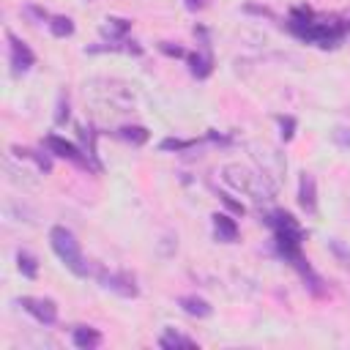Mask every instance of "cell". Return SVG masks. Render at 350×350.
Listing matches in <instances>:
<instances>
[{
  "label": "cell",
  "instance_id": "1",
  "mask_svg": "<svg viewBox=\"0 0 350 350\" xmlns=\"http://www.w3.org/2000/svg\"><path fill=\"white\" fill-rule=\"evenodd\" d=\"M287 27L290 33H295L301 41L306 44H317L323 49L328 46H336L345 33H347V25L339 22V19H325V16H314L309 8H293L290 19H287Z\"/></svg>",
  "mask_w": 350,
  "mask_h": 350
},
{
  "label": "cell",
  "instance_id": "2",
  "mask_svg": "<svg viewBox=\"0 0 350 350\" xmlns=\"http://www.w3.org/2000/svg\"><path fill=\"white\" fill-rule=\"evenodd\" d=\"M221 175H224V180H227L232 189L243 191L246 197H252V200L260 202V205L273 197V186L265 180L262 172H254V170L241 167V164H224V167H221Z\"/></svg>",
  "mask_w": 350,
  "mask_h": 350
},
{
  "label": "cell",
  "instance_id": "3",
  "mask_svg": "<svg viewBox=\"0 0 350 350\" xmlns=\"http://www.w3.org/2000/svg\"><path fill=\"white\" fill-rule=\"evenodd\" d=\"M49 243H52V252L60 257V262L74 273V276H88L90 268H88V260L79 249V241L74 238L71 230H66L63 224H55L49 230Z\"/></svg>",
  "mask_w": 350,
  "mask_h": 350
},
{
  "label": "cell",
  "instance_id": "4",
  "mask_svg": "<svg viewBox=\"0 0 350 350\" xmlns=\"http://www.w3.org/2000/svg\"><path fill=\"white\" fill-rule=\"evenodd\" d=\"M249 150H252L254 161L260 164L257 172H262L265 180L276 189V175L284 172V159H282V153H279L276 148H271V145H249Z\"/></svg>",
  "mask_w": 350,
  "mask_h": 350
},
{
  "label": "cell",
  "instance_id": "5",
  "mask_svg": "<svg viewBox=\"0 0 350 350\" xmlns=\"http://www.w3.org/2000/svg\"><path fill=\"white\" fill-rule=\"evenodd\" d=\"M44 148H46L49 153L60 156V159H68V161H74L77 167L93 170V164H90L88 153H85V150H79L74 142H66V139H63V137H57V134H49V137H44Z\"/></svg>",
  "mask_w": 350,
  "mask_h": 350
},
{
  "label": "cell",
  "instance_id": "6",
  "mask_svg": "<svg viewBox=\"0 0 350 350\" xmlns=\"http://www.w3.org/2000/svg\"><path fill=\"white\" fill-rule=\"evenodd\" d=\"M16 304H19L27 314H33L41 325H52V323L57 320V306H55L52 298H33V295H25V298H19Z\"/></svg>",
  "mask_w": 350,
  "mask_h": 350
},
{
  "label": "cell",
  "instance_id": "7",
  "mask_svg": "<svg viewBox=\"0 0 350 350\" xmlns=\"http://www.w3.org/2000/svg\"><path fill=\"white\" fill-rule=\"evenodd\" d=\"M8 52H11V66H14L16 74H19V71H27V68L36 63L33 49H30L22 38H16L14 33H8Z\"/></svg>",
  "mask_w": 350,
  "mask_h": 350
},
{
  "label": "cell",
  "instance_id": "8",
  "mask_svg": "<svg viewBox=\"0 0 350 350\" xmlns=\"http://www.w3.org/2000/svg\"><path fill=\"white\" fill-rule=\"evenodd\" d=\"M98 282H101V287H107V290H112V293H118V295H123V298H134V295L139 293L137 284H134V279L126 276V273H107V271H98Z\"/></svg>",
  "mask_w": 350,
  "mask_h": 350
},
{
  "label": "cell",
  "instance_id": "9",
  "mask_svg": "<svg viewBox=\"0 0 350 350\" xmlns=\"http://www.w3.org/2000/svg\"><path fill=\"white\" fill-rule=\"evenodd\" d=\"M298 205L309 216L317 213V183H314V178L309 172H301V178H298Z\"/></svg>",
  "mask_w": 350,
  "mask_h": 350
},
{
  "label": "cell",
  "instance_id": "10",
  "mask_svg": "<svg viewBox=\"0 0 350 350\" xmlns=\"http://www.w3.org/2000/svg\"><path fill=\"white\" fill-rule=\"evenodd\" d=\"M211 219H213V232H216V238H219V241L232 243V241L238 238V224H235L227 213H213Z\"/></svg>",
  "mask_w": 350,
  "mask_h": 350
},
{
  "label": "cell",
  "instance_id": "11",
  "mask_svg": "<svg viewBox=\"0 0 350 350\" xmlns=\"http://www.w3.org/2000/svg\"><path fill=\"white\" fill-rule=\"evenodd\" d=\"M178 304L191 317H211L213 314V306L205 298H197V295H183V298H178Z\"/></svg>",
  "mask_w": 350,
  "mask_h": 350
},
{
  "label": "cell",
  "instance_id": "12",
  "mask_svg": "<svg viewBox=\"0 0 350 350\" xmlns=\"http://www.w3.org/2000/svg\"><path fill=\"white\" fill-rule=\"evenodd\" d=\"M71 339H74V345L79 350H93V347L101 345V334L96 328H88V325H77L74 334H71Z\"/></svg>",
  "mask_w": 350,
  "mask_h": 350
},
{
  "label": "cell",
  "instance_id": "13",
  "mask_svg": "<svg viewBox=\"0 0 350 350\" xmlns=\"http://www.w3.org/2000/svg\"><path fill=\"white\" fill-rule=\"evenodd\" d=\"M159 345H161L164 350H175V347H197V342H194V339H189V336L178 334L175 328H167V331L161 334Z\"/></svg>",
  "mask_w": 350,
  "mask_h": 350
},
{
  "label": "cell",
  "instance_id": "14",
  "mask_svg": "<svg viewBox=\"0 0 350 350\" xmlns=\"http://www.w3.org/2000/svg\"><path fill=\"white\" fill-rule=\"evenodd\" d=\"M189 63H191V74H194L197 79H205V77L213 71V60H211L208 49H205V52H194V55L189 57Z\"/></svg>",
  "mask_w": 350,
  "mask_h": 350
},
{
  "label": "cell",
  "instance_id": "15",
  "mask_svg": "<svg viewBox=\"0 0 350 350\" xmlns=\"http://www.w3.org/2000/svg\"><path fill=\"white\" fill-rule=\"evenodd\" d=\"M101 33L109 36V41H120V38L129 33V22H126V19H115V16H109V19H104Z\"/></svg>",
  "mask_w": 350,
  "mask_h": 350
},
{
  "label": "cell",
  "instance_id": "16",
  "mask_svg": "<svg viewBox=\"0 0 350 350\" xmlns=\"http://www.w3.org/2000/svg\"><path fill=\"white\" fill-rule=\"evenodd\" d=\"M49 30H52V36H57V38H66V36H71L74 33V22L68 19V16H49Z\"/></svg>",
  "mask_w": 350,
  "mask_h": 350
},
{
  "label": "cell",
  "instance_id": "17",
  "mask_svg": "<svg viewBox=\"0 0 350 350\" xmlns=\"http://www.w3.org/2000/svg\"><path fill=\"white\" fill-rule=\"evenodd\" d=\"M16 268H19L22 276H27V279H36V273H38V262H36V257L27 254V252H19V254H16Z\"/></svg>",
  "mask_w": 350,
  "mask_h": 350
},
{
  "label": "cell",
  "instance_id": "18",
  "mask_svg": "<svg viewBox=\"0 0 350 350\" xmlns=\"http://www.w3.org/2000/svg\"><path fill=\"white\" fill-rule=\"evenodd\" d=\"M118 137H123L126 142H134V145H142V142L148 139V129H142V126H123V129L118 131Z\"/></svg>",
  "mask_w": 350,
  "mask_h": 350
},
{
  "label": "cell",
  "instance_id": "19",
  "mask_svg": "<svg viewBox=\"0 0 350 350\" xmlns=\"http://www.w3.org/2000/svg\"><path fill=\"white\" fill-rule=\"evenodd\" d=\"M200 139H161V150H183V148H191V145H197Z\"/></svg>",
  "mask_w": 350,
  "mask_h": 350
},
{
  "label": "cell",
  "instance_id": "20",
  "mask_svg": "<svg viewBox=\"0 0 350 350\" xmlns=\"http://www.w3.org/2000/svg\"><path fill=\"white\" fill-rule=\"evenodd\" d=\"M328 249L339 257V262H342V265H347V268H350V249H347V246H342L339 241H328Z\"/></svg>",
  "mask_w": 350,
  "mask_h": 350
},
{
  "label": "cell",
  "instance_id": "21",
  "mask_svg": "<svg viewBox=\"0 0 350 350\" xmlns=\"http://www.w3.org/2000/svg\"><path fill=\"white\" fill-rule=\"evenodd\" d=\"M276 120H279V126H282V137H284V139H293V129H295V120H293L290 115H279Z\"/></svg>",
  "mask_w": 350,
  "mask_h": 350
},
{
  "label": "cell",
  "instance_id": "22",
  "mask_svg": "<svg viewBox=\"0 0 350 350\" xmlns=\"http://www.w3.org/2000/svg\"><path fill=\"white\" fill-rule=\"evenodd\" d=\"M161 49H164L167 55H175V57H183V49H178V46H167V44H161Z\"/></svg>",
  "mask_w": 350,
  "mask_h": 350
},
{
  "label": "cell",
  "instance_id": "23",
  "mask_svg": "<svg viewBox=\"0 0 350 350\" xmlns=\"http://www.w3.org/2000/svg\"><path fill=\"white\" fill-rule=\"evenodd\" d=\"M202 5H205V0H186V8H191V11H197Z\"/></svg>",
  "mask_w": 350,
  "mask_h": 350
}]
</instances>
